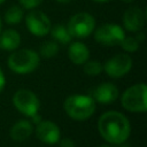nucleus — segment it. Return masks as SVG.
<instances>
[{
	"instance_id": "6e6552de",
	"label": "nucleus",
	"mask_w": 147,
	"mask_h": 147,
	"mask_svg": "<svg viewBox=\"0 0 147 147\" xmlns=\"http://www.w3.org/2000/svg\"><path fill=\"white\" fill-rule=\"evenodd\" d=\"M25 24L28 30L37 37H44L46 36L51 28V20L46 14H44L40 10H32L30 11L25 17Z\"/></svg>"
},
{
	"instance_id": "9d476101",
	"label": "nucleus",
	"mask_w": 147,
	"mask_h": 147,
	"mask_svg": "<svg viewBox=\"0 0 147 147\" xmlns=\"http://www.w3.org/2000/svg\"><path fill=\"white\" fill-rule=\"evenodd\" d=\"M146 22V14L139 7L129 8L123 16V24L127 31L138 32L142 29Z\"/></svg>"
},
{
	"instance_id": "bb28decb",
	"label": "nucleus",
	"mask_w": 147,
	"mask_h": 147,
	"mask_svg": "<svg viewBox=\"0 0 147 147\" xmlns=\"http://www.w3.org/2000/svg\"><path fill=\"white\" fill-rule=\"evenodd\" d=\"M122 1H124V2H126V3H130V2H132L133 0H122Z\"/></svg>"
},
{
	"instance_id": "6ab92c4d",
	"label": "nucleus",
	"mask_w": 147,
	"mask_h": 147,
	"mask_svg": "<svg viewBox=\"0 0 147 147\" xmlns=\"http://www.w3.org/2000/svg\"><path fill=\"white\" fill-rule=\"evenodd\" d=\"M83 69L87 76H98L102 71L103 67L99 61H86Z\"/></svg>"
},
{
	"instance_id": "f03ea898",
	"label": "nucleus",
	"mask_w": 147,
	"mask_h": 147,
	"mask_svg": "<svg viewBox=\"0 0 147 147\" xmlns=\"http://www.w3.org/2000/svg\"><path fill=\"white\" fill-rule=\"evenodd\" d=\"M63 108L71 118L76 121H85L94 114L95 101L90 95L75 94L65 99Z\"/></svg>"
},
{
	"instance_id": "b1692460",
	"label": "nucleus",
	"mask_w": 147,
	"mask_h": 147,
	"mask_svg": "<svg viewBox=\"0 0 147 147\" xmlns=\"http://www.w3.org/2000/svg\"><path fill=\"white\" fill-rule=\"evenodd\" d=\"M134 38H136V39H137V40L140 42V41H142V40L145 39V34H144L142 32H139V31H138V34H137Z\"/></svg>"
},
{
	"instance_id": "0eeeda50",
	"label": "nucleus",
	"mask_w": 147,
	"mask_h": 147,
	"mask_svg": "<svg viewBox=\"0 0 147 147\" xmlns=\"http://www.w3.org/2000/svg\"><path fill=\"white\" fill-rule=\"evenodd\" d=\"M125 37L124 30L114 23H106L99 26L94 32V39L96 42L105 46L119 45Z\"/></svg>"
},
{
	"instance_id": "7ed1b4c3",
	"label": "nucleus",
	"mask_w": 147,
	"mask_h": 147,
	"mask_svg": "<svg viewBox=\"0 0 147 147\" xmlns=\"http://www.w3.org/2000/svg\"><path fill=\"white\" fill-rule=\"evenodd\" d=\"M39 55L32 49H18L11 53L8 57V67L11 71L24 75L32 72L39 65Z\"/></svg>"
},
{
	"instance_id": "a878e982",
	"label": "nucleus",
	"mask_w": 147,
	"mask_h": 147,
	"mask_svg": "<svg viewBox=\"0 0 147 147\" xmlns=\"http://www.w3.org/2000/svg\"><path fill=\"white\" fill-rule=\"evenodd\" d=\"M95 2H107V1H110V0H93Z\"/></svg>"
},
{
	"instance_id": "39448f33",
	"label": "nucleus",
	"mask_w": 147,
	"mask_h": 147,
	"mask_svg": "<svg viewBox=\"0 0 147 147\" xmlns=\"http://www.w3.org/2000/svg\"><path fill=\"white\" fill-rule=\"evenodd\" d=\"M95 28V20L88 13H77L70 17L67 29L71 37L75 38H86L88 37Z\"/></svg>"
},
{
	"instance_id": "c756f323",
	"label": "nucleus",
	"mask_w": 147,
	"mask_h": 147,
	"mask_svg": "<svg viewBox=\"0 0 147 147\" xmlns=\"http://www.w3.org/2000/svg\"><path fill=\"white\" fill-rule=\"evenodd\" d=\"M0 30H1V18H0Z\"/></svg>"
},
{
	"instance_id": "f257e3e1",
	"label": "nucleus",
	"mask_w": 147,
	"mask_h": 147,
	"mask_svg": "<svg viewBox=\"0 0 147 147\" xmlns=\"http://www.w3.org/2000/svg\"><path fill=\"white\" fill-rule=\"evenodd\" d=\"M98 130L100 136L109 144L121 145L127 140L131 125L123 114L118 111H107L100 116Z\"/></svg>"
},
{
	"instance_id": "cd10ccee",
	"label": "nucleus",
	"mask_w": 147,
	"mask_h": 147,
	"mask_svg": "<svg viewBox=\"0 0 147 147\" xmlns=\"http://www.w3.org/2000/svg\"><path fill=\"white\" fill-rule=\"evenodd\" d=\"M99 147H114V146H110V145H102V146H99Z\"/></svg>"
},
{
	"instance_id": "5701e85b",
	"label": "nucleus",
	"mask_w": 147,
	"mask_h": 147,
	"mask_svg": "<svg viewBox=\"0 0 147 147\" xmlns=\"http://www.w3.org/2000/svg\"><path fill=\"white\" fill-rule=\"evenodd\" d=\"M5 84H6V78H5V75H3V71H2V69L0 68V92L3 90V87H5Z\"/></svg>"
},
{
	"instance_id": "a211bd4d",
	"label": "nucleus",
	"mask_w": 147,
	"mask_h": 147,
	"mask_svg": "<svg viewBox=\"0 0 147 147\" xmlns=\"http://www.w3.org/2000/svg\"><path fill=\"white\" fill-rule=\"evenodd\" d=\"M59 53V45L56 41L48 40L40 46V55L45 59H51Z\"/></svg>"
},
{
	"instance_id": "f8f14e48",
	"label": "nucleus",
	"mask_w": 147,
	"mask_h": 147,
	"mask_svg": "<svg viewBox=\"0 0 147 147\" xmlns=\"http://www.w3.org/2000/svg\"><path fill=\"white\" fill-rule=\"evenodd\" d=\"M92 98L96 102L108 105V103L114 102L118 98V90L111 83H103L93 90Z\"/></svg>"
},
{
	"instance_id": "ddd939ff",
	"label": "nucleus",
	"mask_w": 147,
	"mask_h": 147,
	"mask_svg": "<svg viewBox=\"0 0 147 147\" xmlns=\"http://www.w3.org/2000/svg\"><path fill=\"white\" fill-rule=\"evenodd\" d=\"M68 55H69V59L72 63L84 64L90 57V51L85 44L79 42V41H75V42L70 44Z\"/></svg>"
},
{
	"instance_id": "20e7f679",
	"label": "nucleus",
	"mask_w": 147,
	"mask_h": 147,
	"mask_svg": "<svg viewBox=\"0 0 147 147\" xmlns=\"http://www.w3.org/2000/svg\"><path fill=\"white\" fill-rule=\"evenodd\" d=\"M146 93L147 87L144 83L129 87L122 95V106L131 113H145L147 109Z\"/></svg>"
},
{
	"instance_id": "423d86ee",
	"label": "nucleus",
	"mask_w": 147,
	"mask_h": 147,
	"mask_svg": "<svg viewBox=\"0 0 147 147\" xmlns=\"http://www.w3.org/2000/svg\"><path fill=\"white\" fill-rule=\"evenodd\" d=\"M13 103L20 113L29 117H32L34 114H37L40 107L38 96L32 91L26 88L16 91L13 96Z\"/></svg>"
},
{
	"instance_id": "4be33fe9",
	"label": "nucleus",
	"mask_w": 147,
	"mask_h": 147,
	"mask_svg": "<svg viewBox=\"0 0 147 147\" xmlns=\"http://www.w3.org/2000/svg\"><path fill=\"white\" fill-rule=\"evenodd\" d=\"M75 142L70 138H63L60 142V147H75Z\"/></svg>"
},
{
	"instance_id": "9b49d317",
	"label": "nucleus",
	"mask_w": 147,
	"mask_h": 147,
	"mask_svg": "<svg viewBox=\"0 0 147 147\" xmlns=\"http://www.w3.org/2000/svg\"><path fill=\"white\" fill-rule=\"evenodd\" d=\"M36 134L40 141L52 145L60 140L61 131L55 123L51 121H42L38 123L36 129Z\"/></svg>"
},
{
	"instance_id": "393cba45",
	"label": "nucleus",
	"mask_w": 147,
	"mask_h": 147,
	"mask_svg": "<svg viewBox=\"0 0 147 147\" xmlns=\"http://www.w3.org/2000/svg\"><path fill=\"white\" fill-rule=\"evenodd\" d=\"M57 2H60V3H69V2H71L72 0H56Z\"/></svg>"
},
{
	"instance_id": "412c9836",
	"label": "nucleus",
	"mask_w": 147,
	"mask_h": 147,
	"mask_svg": "<svg viewBox=\"0 0 147 147\" xmlns=\"http://www.w3.org/2000/svg\"><path fill=\"white\" fill-rule=\"evenodd\" d=\"M20 3L22 5L23 8L25 9H33V8H37L41 2L42 0H18Z\"/></svg>"
},
{
	"instance_id": "4468645a",
	"label": "nucleus",
	"mask_w": 147,
	"mask_h": 147,
	"mask_svg": "<svg viewBox=\"0 0 147 147\" xmlns=\"http://www.w3.org/2000/svg\"><path fill=\"white\" fill-rule=\"evenodd\" d=\"M32 131H33L32 124L29 121L22 119L11 126L9 134L10 138L15 141H24L32 134Z\"/></svg>"
},
{
	"instance_id": "2eb2a0df",
	"label": "nucleus",
	"mask_w": 147,
	"mask_h": 147,
	"mask_svg": "<svg viewBox=\"0 0 147 147\" xmlns=\"http://www.w3.org/2000/svg\"><path fill=\"white\" fill-rule=\"evenodd\" d=\"M21 44V36L17 31L8 29L0 34V48L3 51H14Z\"/></svg>"
},
{
	"instance_id": "1a4fd4ad",
	"label": "nucleus",
	"mask_w": 147,
	"mask_h": 147,
	"mask_svg": "<svg viewBox=\"0 0 147 147\" xmlns=\"http://www.w3.org/2000/svg\"><path fill=\"white\" fill-rule=\"evenodd\" d=\"M132 68V59L127 54H116L105 63V71L111 78H119L126 75Z\"/></svg>"
},
{
	"instance_id": "aec40b11",
	"label": "nucleus",
	"mask_w": 147,
	"mask_h": 147,
	"mask_svg": "<svg viewBox=\"0 0 147 147\" xmlns=\"http://www.w3.org/2000/svg\"><path fill=\"white\" fill-rule=\"evenodd\" d=\"M125 52L133 53L139 48V41L134 37H124L119 44Z\"/></svg>"
},
{
	"instance_id": "f3484780",
	"label": "nucleus",
	"mask_w": 147,
	"mask_h": 147,
	"mask_svg": "<svg viewBox=\"0 0 147 147\" xmlns=\"http://www.w3.org/2000/svg\"><path fill=\"white\" fill-rule=\"evenodd\" d=\"M23 9L18 6H11L9 7L7 10H6V14H5V21L6 23L8 24H17L22 21L23 18Z\"/></svg>"
},
{
	"instance_id": "c85d7f7f",
	"label": "nucleus",
	"mask_w": 147,
	"mask_h": 147,
	"mask_svg": "<svg viewBox=\"0 0 147 147\" xmlns=\"http://www.w3.org/2000/svg\"><path fill=\"white\" fill-rule=\"evenodd\" d=\"M2 2H5V0H0V3H2Z\"/></svg>"
},
{
	"instance_id": "dca6fc26",
	"label": "nucleus",
	"mask_w": 147,
	"mask_h": 147,
	"mask_svg": "<svg viewBox=\"0 0 147 147\" xmlns=\"http://www.w3.org/2000/svg\"><path fill=\"white\" fill-rule=\"evenodd\" d=\"M49 32H51V36L53 37V39H54L55 41H59V42L64 44V45L69 44V42L71 41V39H72V37H71V34L69 33L67 26H64V25H62V24H56V25H54L53 28H51Z\"/></svg>"
}]
</instances>
